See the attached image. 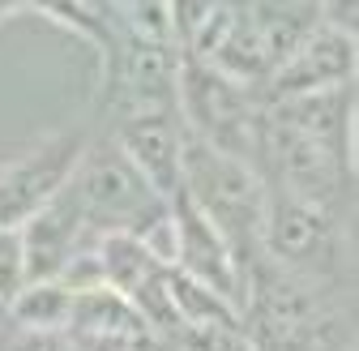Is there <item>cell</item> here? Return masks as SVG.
Returning <instances> with one entry per match:
<instances>
[{
	"mask_svg": "<svg viewBox=\"0 0 359 351\" xmlns=\"http://www.w3.org/2000/svg\"><path fill=\"white\" fill-rule=\"evenodd\" d=\"M73 287L65 279H26L9 304H5V317L18 330H69L73 322Z\"/></svg>",
	"mask_w": 359,
	"mask_h": 351,
	"instance_id": "12",
	"label": "cell"
},
{
	"mask_svg": "<svg viewBox=\"0 0 359 351\" xmlns=\"http://www.w3.org/2000/svg\"><path fill=\"white\" fill-rule=\"evenodd\" d=\"M116 18L124 34L175 43L171 39V0H116Z\"/></svg>",
	"mask_w": 359,
	"mask_h": 351,
	"instance_id": "14",
	"label": "cell"
},
{
	"mask_svg": "<svg viewBox=\"0 0 359 351\" xmlns=\"http://www.w3.org/2000/svg\"><path fill=\"white\" fill-rule=\"evenodd\" d=\"M175 112H180V120H184V128L197 142H205V146H214L222 154L248 159L257 167L265 107L257 103L252 86L227 77L222 69H214L210 60L180 56Z\"/></svg>",
	"mask_w": 359,
	"mask_h": 351,
	"instance_id": "2",
	"label": "cell"
},
{
	"mask_svg": "<svg viewBox=\"0 0 359 351\" xmlns=\"http://www.w3.org/2000/svg\"><path fill=\"white\" fill-rule=\"evenodd\" d=\"M261 257L274 266L312 279V274H334L342 257V227L330 206H317L295 193L269 189L265 210V232H261Z\"/></svg>",
	"mask_w": 359,
	"mask_h": 351,
	"instance_id": "4",
	"label": "cell"
},
{
	"mask_svg": "<svg viewBox=\"0 0 359 351\" xmlns=\"http://www.w3.org/2000/svg\"><path fill=\"white\" fill-rule=\"evenodd\" d=\"M26 283V249L18 227H0V304H9V296Z\"/></svg>",
	"mask_w": 359,
	"mask_h": 351,
	"instance_id": "16",
	"label": "cell"
},
{
	"mask_svg": "<svg viewBox=\"0 0 359 351\" xmlns=\"http://www.w3.org/2000/svg\"><path fill=\"white\" fill-rule=\"evenodd\" d=\"M184 142L189 128L180 120L175 107H158V112H124L116 146L128 154V163L146 176V185L158 197H175L180 193V163H184Z\"/></svg>",
	"mask_w": 359,
	"mask_h": 351,
	"instance_id": "8",
	"label": "cell"
},
{
	"mask_svg": "<svg viewBox=\"0 0 359 351\" xmlns=\"http://www.w3.org/2000/svg\"><path fill=\"white\" fill-rule=\"evenodd\" d=\"M81 150V133H48L0 167V227H22L43 201H52L73 180Z\"/></svg>",
	"mask_w": 359,
	"mask_h": 351,
	"instance_id": "5",
	"label": "cell"
},
{
	"mask_svg": "<svg viewBox=\"0 0 359 351\" xmlns=\"http://www.w3.org/2000/svg\"><path fill=\"white\" fill-rule=\"evenodd\" d=\"M355 81V34L330 30L312 22L308 34L274 65L265 77V99H291V95H317V91H338Z\"/></svg>",
	"mask_w": 359,
	"mask_h": 351,
	"instance_id": "6",
	"label": "cell"
},
{
	"mask_svg": "<svg viewBox=\"0 0 359 351\" xmlns=\"http://www.w3.org/2000/svg\"><path fill=\"white\" fill-rule=\"evenodd\" d=\"M167 338L175 351H257L240 326H175Z\"/></svg>",
	"mask_w": 359,
	"mask_h": 351,
	"instance_id": "15",
	"label": "cell"
},
{
	"mask_svg": "<svg viewBox=\"0 0 359 351\" xmlns=\"http://www.w3.org/2000/svg\"><path fill=\"white\" fill-rule=\"evenodd\" d=\"M171 214H175V261L171 266L193 274V279H201V283H210L214 291H222L240 309V300H244V266L231 253L227 236H222L184 193L171 197Z\"/></svg>",
	"mask_w": 359,
	"mask_h": 351,
	"instance_id": "9",
	"label": "cell"
},
{
	"mask_svg": "<svg viewBox=\"0 0 359 351\" xmlns=\"http://www.w3.org/2000/svg\"><path fill=\"white\" fill-rule=\"evenodd\" d=\"M73 189L81 197L86 223L95 236L133 232L167 201L146 185V176L128 163V154L116 142H86L77 171H73Z\"/></svg>",
	"mask_w": 359,
	"mask_h": 351,
	"instance_id": "3",
	"label": "cell"
},
{
	"mask_svg": "<svg viewBox=\"0 0 359 351\" xmlns=\"http://www.w3.org/2000/svg\"><path fill=\"white\" fill-rule=\"evenodd\" d=\"M18 232H22V249H26V279H56L69 266V257L95 240L73 180L52 201H43Z\"/></svg>",
	"mask_w": 359,
	"mask_h": 351,
	"instance_id": "10",
	"label": "cell"
},
{
	"mask_svg": "<svg viewBox=\"0 0 359 351\" xmlns=\"http://www.w3.org/2000/svg\"><path fill=\"white\" fill-rule=\"evenodd\" d=\"M22 9H30V0H0V22H9V18H18Z\"/></svg>",
	"mask_w": 359,
	"mask_h": 351,
	"instance_id": "19",
	"label": "cell"
},
{
	"mask_svg": "<svg viewBox=\"0 0 359 351\" xmlns=\"http://www.w3.org/2000/svg\"><path fill=\"white\" fill-rule=\"evenodd\" d=\"M240 13V0H171V39L180 56L210 60L227 39Z\"/></svg>",
	"mask_w": 359,
	"mask_h": 351,
	"instance_id": "11",
	"label": "cell"
},
{
	"mask_svg": "<svg viewBox=\"0 0 359 351\" xmlns=\"http://www.w3.org/2000/svg\"><path fill=\"white\" fill-rule=\"evenodd\" d=\"M180 193L227 236L240 266H252L261 257V232L269 210V185L261 167L236 154H222L189 133L184 163H180Z\"/></svg>",
	"mask_w": 359,
	"mask_h": 351,
	"instance_id": "1",
	"label": "cell"
},
{
	"mask_svg": "<svg viewBox=\"0 0 359 351\" xmlns=\"http://www.w3.org/2000/svg\"><path fill=\"white\" fill-rule=\"evenodd\" d=\"M0 317H5V304H0Z\"/></svg>",
	"mask_w": 359,
	"mask_h": 351,
	"instance_id": "20",
	"label": "cell"
},
{
	"mask_svg": "<svg viewBox=\"0 0 359 351\" xmlns=\"http://www.w3.org/2000/svg\"><path fill=\"white\" fill-rule=\"evenodd\" d=\"M175 81H180V48L158 39L124 34L116 39V56L103 86L116 95L124 112H158L175 107Z\"/></svg>",
	"mask_w": 359,
	"mask_h": 351,
	"instance_id": "7",
	"label": "cell"
},
{
	"mask_svg": "<svg viewBox=\"0 0 359 351\" xmlns=\"http://www.w3.org/2000/svg\"><path fill=\"white\" fill-rule=\"evenodd\" d=\"M317 22L330 26V30L355 34L359 30V0H321V5H317Z\"/></svg>",
	"mask_w": 359,
	"mask_h": 351,
	"instance_id": "18",
	"label": "cell"
},
{
	"mask_svg": "<svg viewBox=\"0 0 359 351\" xmlns=\"http://www.w3.org/2000/svg\"><path fill=\"white\" fill-rule=\"evenodd\" d=\"M167 296H171L175 326H240V309L227 296L175 266L167 270Z\"/></svg>",
	"mask_w": 359,
	"mask_h": 351,
	"instance_id": "13",
	"label": "cell"
},
{
	"mask_svg": "<svg viewBox=\"0 0 359 351\" xmlns=\"http://www.w3.org/2000/svg\"><path fill=\"white\" fill-rule=\"evenodd\" d=\"M9 351H81L69 330H22Z\"/></svg>",
	"mask_w": 359,
	"mask_h": 351,
	"instance_id": "17",
	"label": "cell"
}]
</instances>
